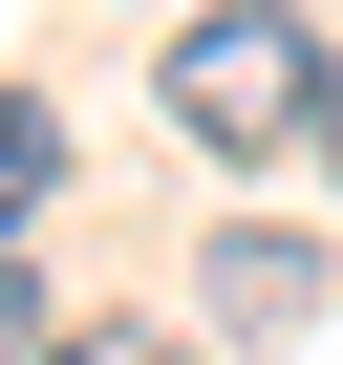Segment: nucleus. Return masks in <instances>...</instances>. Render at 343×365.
<instances>
[{
	"instance_id": "nucleus-1",
	"label": "nucleus",
	"mask_w": 343,
	"mask_h": 365,
	"mask_svg": "<svg viewBox=\"0 0 343 365\" xmlns=\"http://www.w3.org/2000/svg\"><path fill=\"white\" fill-rule=\"evenodd\" d=\"M172 129L194 150H322L343 129V43L300 22V0H215V22H172Z\"/></svg>"
},
{
	"instance_id": "nucleus-7",
	"label": "nucleus",
	"mask_w": 343,
	"mask_h": 365,
	"mask_svg": "<svg viewBox=\"0 0 343 365\" xmlns=\"http://www.w3.org/2000/svg\"><path fill=\"white\" fill-rule=\"evenodd\" d=\"M322 150H343V129H322Z\"/></svg>"
},
{
	"instance_id": "nucleus-2",
	"label": "nucleus",
	"mask_w": 343,
	"mask_h": 365,
	"mask_svg": "<svg viewBox=\"0 0 343 365\" xmlns=\"http://www.w3.org/2000/svg\"><path fill=\"white\" fill-rule=\"evenodd\" d=\"M300 301H322V258H300V237H258V215H236V237H215V322H300Z\"/></svg>"
},
{
	"instance_id": "nucleus-3",
	"label": "nucleus",
	"mask_w": 343,
	"mask_h": 365,
	"mask_svg": "<svg viewBox=\"0 0 343 365\" xmlns=\"http://www.w3.org/2000/svg\"><path fill=\"white\" fill-rule=\"evenodd\" d=\"M43 194H65V129H43V108H22V86H0V237H22V215H43Z\"/></svg>"
},
{
	"instance_id": "nucleus-5",
	"label": "nucleus",
	"mask_w": 343,
	"mask_h": 365,
	"mask_svg": "<svg viewBox=\"0 0 343 365\" xmlns=\"http://www.w3.org/2000/svg\"><path fill=\"white\" fill-rule=\"evenodd\" d=\"M65 365H194L172 322H65Z\"/></svg>"
},
{
	"instance_id": "nucleus-6",
	"label": "nucleus",
	"mask_w": 343,
	"mask_h": 365,
	"mask_svg": "<svg viewBox=\"0 0 343 365\" xmlns=\"http://www.w3.org/2000/svg\"><path fill=\"white\" fill-rule=\"evenodd\" d=\"M129 22H215V0H129Z\"/></svg>"
},
{
	"instance_id": "nucleus-4",
	"label": "nucleus",
	"mask_w": 343,
	"mask_h": 365,
	"mask_svg": "<svg viewBox=\"0 0 343 365\" xmlns=\"http://www.w3.org/2000/svg\"><path fill=\"white\" fill-rule=\"evenodd\" d=\"M0 365H65V322H43V279L0 258Z\"/></svg>"
}]
</instances>
